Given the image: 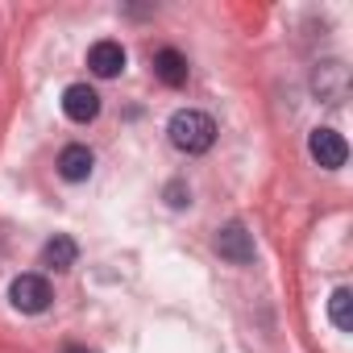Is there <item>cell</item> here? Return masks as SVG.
Instances as JSON below:
<instances>
[{
	"instance_id": "1",
	"label": "cell",
	"mask_w": 353,
	"mask_h": 353,
	"mask_svg": "<svg viewBox=\"0 0 353 353\" xmlns=\"http://www.w3.org/2000/svg\"><path fill=\"white\" fill-rule=\"evenodd\" d=\"M174 150H183V154H208L212 141H216V121L208 112H196V108H183V112H174L170 125H166Z\"/></svg>"
},
{
	"instance_id": "2",
	"label": "cell",
	"mask_w": 353,
	"mask_h": 353,
	"mask_svg": "<svg viewBox=\"0 0 353 353\" xmlns=\"http://www.w3.org/2000/svg\"><path fill=\"white\" fill-rule=\"evenodd\" d=\"M9 299H13V307H17V312L38 316V312H46V307H50L54 291H50V283H46L42 274H17V279H13V287H9Z\"/></svg>"
},
{
	"instance_id": "3",
	"label": "cell",
	"mask_w": 353,
	"mask_h": 353,
	"mask_svg": "<svg viewBox=\"0 0 353 353\" xmlns=\"http://www.w3.org/2000/svg\"><path fill=\"white\" fill-rule=\"evenodd\" d=\"M307 150H312V158H316L324 170H341L345 158H349V145H345V137H341L336 129H312Z\"/></svg>"
},
{
	"instance_id": "4",
	"label": "cell",
	"mask_w": 353,
	"mask_h": 353,
	"mask_svg": "<svg viewBox=\"0 0 353 353\" xmlns=\"http://www.w3.org/2000/svg\"><path fill=\"white\" fill-rule=\"evenodd\" d=\"M216 254H221L225 262H233V266L254 262V237L245 233V225H241V221H229V225L216 233Z\"/></svg>"
},
{
	"instance_id": "5",
	"label": "cell",
	"mask_w": 353,
	"mask_h": 353,
	"mask_svg": "<svg viewBox=\"0 0 353 353\" xmlns=\"http://www.w3.org/2000/svg\"><path fill=\"white\" fill-rule=\"evenodd\" d=\"M63 112H67L75 125L96 121V117H100V92L88 88V83H71V88L63 92Z\"/></svg>"
},
{
	"instance_id": "6",
	"label": "cell",
	"mask_w": 353,
	"mask_h": 353,
	"mask_svg": "<svg viewBox=\"0 0 353 353\" xmlns=\"http://www.w3.org/2000/svg\"><path fill=\"white\" fill-rule=\"evenodd\" d=\"M88 67H92V75H100V79H112V75H121L125 71V50H121V42H96L92 50H88Z\"/></svg>"
},
{
	"instance_id": "7",
	"label": "cell",
	"mask_w": 353,
	"mask_h": 353,
	"mask_svg": "<svg viewBox=\"0 0 353 353\" xmlns=\"http://www.w3.org/2000/svg\"><path fill=\"white\" fill-rule=\"evenodd\" d=\"M154 75L166 83V88H183L188 83V59L174 50V46H162L154 54Z\"/></svg>"
},
{
	"instance_id": "8",
	"label": "cell",
	"mask_w": 353,
	"mask_h": 353,
	"mask_svg": "<svg viewBox=\"0 0 353 353\" xmlns=\"http://www.w3.org/2000/svg\"><path fill=\"white\" fill-rule=\"evenodd\" d=\"M92 162H96V158H92V150L75 141V145H67V150L59 154V174H63L67 183H83L88 174H92Z\"/></svg>"
},
{
	"instance_id": "9",
	"label": "cell",
	"mask_w": 353,
	"mask_h": 353,
	"mask_svg": "<svg viewBox=\"0 0 353 353\" xmlns=\"http://www.w3.org/2000/svg\"><path fill=\"white\" fill-rule=\"evenodd\" d=\"M75 258H79V245H75L67 233H54V237L46 241V250H42V262H46L50 270H71Z\"/></svg>"
},
{
	"instance_id": "10",
	"label": "cell",
	"mask_w": 353,
	"mask_h": 353,
	"mask_svg": "<svg viewBox=\"0 0 353 353\" xmlns=\"http://www.w3.org/2000/svg\"><path fill=\"white\" fill-rule=\"evenodd\" d=\"M328 320H332L341 332L353 328V291H349V287H336V291L328 295Z\"/></svg>"
},
{
	"instance_id": "11",
	"label": "cell",
	"mask_w": 353,
	"mask_h": 353,
	"mask_svg": "<svg viewBox=\"0 0 353 353\" xmlns=\"http://www.w3.org/2000/svg\"><path fill=\"white\" fill-rule=\"evenodd\" d=\"M166 200H170V208H183V204H192V192L183 183H170L166 188Z\"/></svg>"
},
{
	"instance_id": "12",
	"label": "cell",
	"mask_w": 353,
	"mask_h": 353,
	"mask_svg": "<svg viewBox=\"0 0 353 353\" xmlns=\"http://www.w3.org/2000/svg\"><path fill=\"white\" fill-rule=\"evenodd\" d=\"M63 353H92V349H83V345H67Z\"/></svg>"
}]
</instances>
